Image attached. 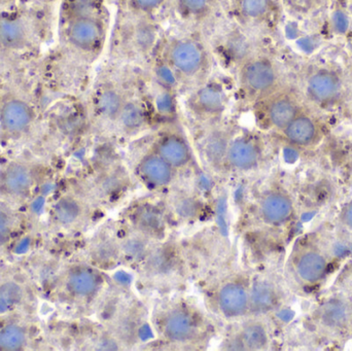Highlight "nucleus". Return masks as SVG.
<instances>
[{
	"instance_id": "obj_1",
	"label": "nucleus",
	"mask_w": 352,
	"mask_h": 351,
	"mask_svg": "<svg viewBox=\"0 0 352 351\" xmlns=\"http://www.w3.org/2000/svg\"><path fill=\"white\" fill-rule=\"evenodd\" d=\"M340 247L331 223L300 235L285 263V280L289 292L308 300L322 294L344 265Z\"/></svg>"
},
{
	"instance_id": "obj_2",
	"label": "nucleus",
	"mask_w": 352,
	"mask_h": 351,
	"mask_svg": "<svg viewBox=\"0 0 352 351\" xmlns=\"http://www.w3.org/2000/svg\"><path fill=\"white\" fill-rule=\"evenodd\" d=\"M300 323V340L310 350H343L352 341V270L347 262L332 284L314 299Z\"/></svg>"
},
{
	"instance_id": "obj_3",
	"label": "nucleus",
	"mask_w": 352,
	"mask_h": 351,
	"mask_svg": "<svg viewBox=\"0 0 352 351\" xmlns=\"http://www.w3.org/2000/svg\"><path fill=\"white\" fill-rule=\"evenodd\" d=\"M304 102L320 111L337 109L345 100L346 82L340 68L329 64L314 66L304 78L300 91Z\"/></svg>"
},
{
	"instance_id": "obj_4",
	"label": "nucleus",
	"mask_w": 352,
	"mask_h": 351,
	"mask_svg": "<svg viewBox=\"0 0 352 351\" xmlns=\"http://www.w3.org/2000/svg\"><path fill=\"white\" fill-rule=\"evenodd\" d=\"M163 59L176 76L188 82H200L210 72V56L194 39H173L165 47Z\"/></svg>"
},
{
	"instance_id": "obj_5",
	"label": "nucleus",
	"mask_w": 352,
	"mask_h": 351,
	"mask_svg": "<svg viewBox=\"0 0 352 351\" xmlns=\"http://www.w3.org/2000/svg\"><path fill=\"white\" fill-rule=\"evenodd\" d=\"M258 117L267 130L280 133L303 109L305 102L301 92L281 84L274 92L258 101Z\"/></svg>"
},
{
	"instance_id": "obj_6",
	"label": "nucleus",
	"mask_w": 352,
	"mask_h": 351,
	"mask_svg": "<svg viewBox=\"0 0 352 351\" xmlns=\"http://www.w3.org/2000/svg\"><path fill=\"white\" fill-rule=\"evenodd\" d=\"M239 84L246 96L258 101L281 86L280 71L274 60L268 56L248 58L239 68Z\"/></svg>"
},
{
	"instance_id": "obj_7",
	"label": "nucleus",
	"mask_w": 352,
	"mask_h": 351,
	"mask_svg": "<svg viewBox=\"0 0 352 351\" xmlns=\"http://www.w3.org/2000/svg\"><path fill=\"white\" fill-rule=\"evenodd\" d=\"M279 134L291 148L300 150H314L326 138L328 124L322 111L305 104Z\"/></svg>"
},
{
	"instance_id": "obj_8",
	"label": "nucleus",
	"mask_w": 352,
	"mask_h": 351,
	"mask_svg": "<svg viewBox=\"0 0 352 351\" xmlns=\"http://www.w3.org/2000/svg\"><path fill=\"white\" fill-rule=\"evenodd\" d=\"M258 214L263 223L271 228L293 227L298 216L297 200L285 188H272L261 198Z\"/></svg>"
},
{
	"instance_id": "obj_9",
	"label": "nucleus",
	"mask_w": 352,
	"mask_h": 351,
	"mask_svg": "<svg viewBox=\"0 0 352 351\" xmlns=\"http://www.w3.org/2000/svg\"><path fill=\"white\" fill-rule=\"evenodd\" d=\"M287 284L278 278H258L250 288V313L256 317H266L280 310L287 297Z\"/></svg>"
},
{
	"instance_id": "obj_10",
	"label": "nucleus",
	"mask_w": 352,
	"mask_h": 351,
	"mask_svg": "<svg viewBox=\"0 0 352 351\" xmlns=\"http://www.w3.org/2000/svg\"><path fill=\"white\" fill-rule=\"evenodd\" d=\"M265 156V146L258 136L243 135L232 140L228 148L225 165L234 170L256 169Z\"/></svg>"
},
{
	"instance_id": "obj_11",
	"label": "nucleus",
	"mask_w": 352,
	"mask_h": 351,
	"mask_svg": "<svg viewBox=\"0 0 352 351\" xmlns=\"http://www.w3.org/2000/svg\"><path fill=\"white\" fill-rule=\"evenodd\" d=\"M160 332L168 341L186 343L198 336L199 321L188 309L176 307L161 317Z\"/></svg>"
},
{
	"instance_id": "obj_12",
	"label": "nucleus",
	"mask_w": 352,
	"mask_h": 351,
	"mask_svg": "<svg viewBox=\"0 0 352 351\" xmlns=\"http://www.w3.org/2000/svg\"><path fill=\"white\" fill-rule=\"evenodd\" d=\"M219 310L229 319L250 313V288L238 280L226 282L217 293Z\"/></svg>"
},
{
	"instance_id": "obj_13",
	"label": "nucleus",
	"mask_w": 352,
	"mask_h": 351,
	"mask_svg": "<svg viewBox=\"0 0 352 351\" xmlns=\"http://www.w3.org/2000/svg\"><path fill=\"white\" fill-rule=\"evenodd\" d=\"M188 109L197 117L213 119L225 109V95L215 84H203L188 100Z\"/></svg>"
},
{
	"instance_id": "obj_14",
	"label": "nucleus",
	"mask_w": 352,
	"mask_h": 351,
	"mask_svg": "<svg viewBox=\"0 0 352 351\" xmlns=\"http://www.w3.org/2000/svg\"><path fill=\"white\" fill-rule=\"evenodd\" d=\"M68 36L72 45L84 51H92L100 43L102 26L92 16H80L70 24Z\"/></svg>"
},
{
	"instance_id": "obj_15",
	"label": "nucleus",
	"mask_w": 352,
	"mask_h": 351,
	"mask_svg": "<svg viewBox=\"0 0 352 351\" xmlns=\"http://www.w3.org/2000/svg\"><path fill=\"white\" fill-rule=\"evenodd\" d=\"M173 168L156 152L146 155L138 164V173L144 183L152 187H165L173 179Z\"/></svg>"
},
{
	"instance_id": "obj_16",
	"label": "nucleus",
	"mask_w": 352,
	"mask_h": 351,
	"mask_svg": "<svg viewBox=\"0 0 352 351\" xmlns=\"http://www.w3.org/2000/svg\"><path fill=\"white\" fill-rule=\"evenodd\" d=\"M155 152L160 155L173 168H182L190 160V148L178 134H165L155 146Z\"/></svg>"
},
{
	"instance_id": "obj_17",
	"label": "nucleus",
	"mask_w": 352,
	"mask_h": 351,
	"mask_svg": "<svg viewBox=\"0 0 352 351\" xmlns=\"http://www.w3.org/2000/svg\"><path fill=\"white\" fill-rule=\"evenodd\" d=\"M32 185V171L26 165L12 163L0 173V189L8 195H24L28 193Z\"/></svg>"
},
{
	"instance_id": "obj_18",
	"label": "nucleus",
	"mask_w": 352,
	"mask_h": 351,
	"mask_svg": "<svg viewBox=\"0 0 352 351\" xmlns=\"http://www.w3.org/2000/svg\"><path fill=\"white\" fill-rule=\"evenodd\" d=\"M32 121V111L20 100L6 102L0 113L2 127L10 133H20L29 127Z\"/></svg>"
},
{
	"instance_id": "obj_19",
	"label": "nucleus",
	"mask_w": 352,
	"mask_h": 351,
	"mask_svg": "<svg viewBox=\"0 0 352 351\" xmlns=\"http://www.w3.org/2000/svg\"><path fill=\"white\" fill-rule=\"evenodd\" d=\"M237 340L240 350H267L271 343L270 331L263 321H250L242 327Z\"/></svg>"
},
{
	"instance_id": "obj_20",
	"label": "nucleus",
	"mask_w": 352,
	"mask_h": 351,
	"mask_svg": "<svg viewBox=\"0 0 352 351\" xmlns=\"http://www.w3.org/2000/svg\"><path fill=\"white\" fill-rule=\"evenodd\" d=\"M100 286V280L96 273L86 269L78 268L70 272L66 280L67 290L74 296L87 298L93 296Z\"/></svg>"
},
{
	"instance_id": "obj_21",
	"label": "nucleus",
	"mask_w": 352,
	"mask_h": 351,
	"mask_svg": "<svg viewBox=\"0 0 352 351\" xmlns=\"http://www.w3.org/2000/svg\"><path fill=\"white\" fill-rule=\"evenodd\" d=\"M231 141L223 131H214L209 134L204 144V155L211 166L225 165L228 148Z\"/></svg>"
},
{
	"instance_id": "obj_22",
	"label": "nucleus",
	"mask_w": 352,
	"mask_h": 351,
	"mask_svg": "<svg viewBox=\"0 0 352 351\" xmlns=\"http://www.w3.org/2000/svg\"><path fill=\"white\" fill-rule=\"evenodd\" d=\"M331 224L338 242L343 247H352V198L341 206Z\"/></svg>"
},
{
	"instance_id": "obj_23",
	"label": "nucleus",
	"mask_w": 352,
	"mask_h": 351,
	"mask_svg": "<svg viewBox=\"0 0 352 351\" xmlns=\"http://www.w3.org/2000/svg\"><path fill=\"white\" fill-rule=\"evenodd\" d=\"M26 39L24 26L18 21L3 20L0 22V43L10 49L22 47Z\"/></svg>"
},
{
	"instance_id": "obj_24",
	"label": "nucleus",
	"mask_w": 352,
	"mask_h": 351,
	"mask_svg": "<svg viewBox=\"0 0 352 351\" xmlns=\"http://www.w3.org/2000/svg\"><path fill=\"white\" fill-rule=\"evenodd\" d=\"M118 120L126 131H136L144 124V109L135 101H128L124 104Z\"/></svg>"
},
{
	"instance_id": "obj_25",
	"label": "nucleus",
	"mask_w": 352,
	"mask_h": 351,
	"mask_svg": "<svg viewBox=\"0 0 352 351\" xmlns=\"http://www.w3.org/2000/svg\"><path fill=\"white\" fill-rule=\"evenodd\" d=\"M82 214V207L74 198H62L54 207V216L62 225H69L76 222Z\"/></svg>"
},
{
	"instance_id": "obj_26",
	"label": "nucleus",
	"mask_w": 352,
	"mask_h": 351,
	"mask_svg": "<svg viewBox=\"0 0 352 351\" xmlns=\"http://www.w3.org/2000/svg\"><path fill=\"white\" fill-rule=\"evenodd\" d=\"M26 343L22 328L10 325L0 330V350H20Z\"/></svg>"
},
{
	"instance_id": "obj_27",
	"label": "nucleus",
	"mask_w": 352,
	"mask_h": 351,
	"mask_svg": "<svg viewBox=\"0 0 352 351\" xmlns=\"http://www.w3.org/2000/svg\"><path fill=\"white\" fill-rule=\"evenodd\" d=\"M178 10L186 18L200 19L207 16L214 5V0H176Z\"/></svg>"
},
{
	"instance_id": "obj_28",
	"label": "nucleus",
	"mask_w": 352,
	"mask_h": 351,
	"mask_svg": "<svg viewBox=\"0 0 352 351\" xmlns=\"http://www.w3.org/2000/svg\"><path fill=\"white\" fill-rule=\"evenodd\" d=\"M239 8L248 18L260 20L271 14L273 3L271 0H239Z\"/></svg>"
},
{
	"instance_id": "obj_29",
	"label": "nucleus",
	"mask_w": 352,
	"mask_h": 351,
	"mask_svg": "<svg viewBox=\"0 0 352 351\" xmlns=\"http://www.w3.org/2000/svg\"><path fill=\"white\" fill-rule=\"evenodd\" d=\"M136 225H138L140 231L142 234H151L152 232H157L160 230L162 220L159 212H157L154 208L144 207L138 210L135 216Z\"/></svg>"
},
{
	"instance_id": "obj_30",
	"label": "nucleus",
	"mask_w": 352,
	"mask_h": 351,
	"mask_svg": "<svg viewBox=\"0 0 352 351\" xmlns=\"http://www.w3.org/2000/svg\"><path fill=\"white\" fill-rule=\"evenodd\" d=\"M22 288L14 282H6L0 286V311L8 310L16 306L22 299Z\"/></svg>"
},
{
	"instance_id": "obj_31",
	"label": "nucleus",
	"mask_w": 352,
	"mask_h": 351,
	"mask_svg": "<svg viewBox=\"0 0 352 351\" xmlns=\"http://www.w3.org/2000/svg\"><path fill=\"white\" fill-rule=\"evenodd\" d=\"M124 104H125V101H123L119 93L116 91H107L101 97V109L109 119L118 120Z\"/></svg>"
},
{
	"instance_id": "obj_32",
	"label": "nucleus",
	"mask_w": 352,
	"mask_h": 351,
	"mask_svg": "<svg viewBox=\"0 0 352 351\" xmlns=\"http://www.w3.org/2000/svg\"><path fill=\"white\" fill-rule=\"evenodd\" d=\"M146 247H148V240L144 238L142 232L135 234V236L134 235L130 236L124 245L127 256L132 258H140V256L144 255Z\"/></svg>"
},
{
	"instance_id": "obj_33",
	"label": "nucleus",
	"mask_w": 352,
	"mask_h": 351,
	"mask_svg": "<svg viewBox=\"0 0 352 351\" xmlns=\"http://www.w3.org/2000/svg\"><path fill=\"white\" fill-rule=\"evenodd\" d=\"M164 1L165 0H130V4L138 12L151 14L160 8Z\"/></svg>"
},
{
	"instance_id": "obj_34",
	"label": "nucleus",
	"mask_w": 352,
	"mask_h": 351,
	"mask_svg": "<svg viewBox=\"0 0 352 351\" xmlns=\"http://www.w3.org/2000/svg\"><path fill=\"white\" fill-rule=\"evenodd\" d=\"M10 230H12V220L10 216L0 212V245L8 238Z\"/></svg>"
},
{
	"instance_id": "obj_35",
	"label": "nucleus",
	"mask_w": 352,
	"mask_h": 351,
	"mask_svg": "<svg viewBox=\"0 0 352 351\" xmlns=\"http://www.w3.org/2000/svg\"><path fill=\"white\" fill-rule=\"evenodd\" d=\"M349 264H351V270H352V261L349 262Z\"/></svg>"
}]
</instances>
